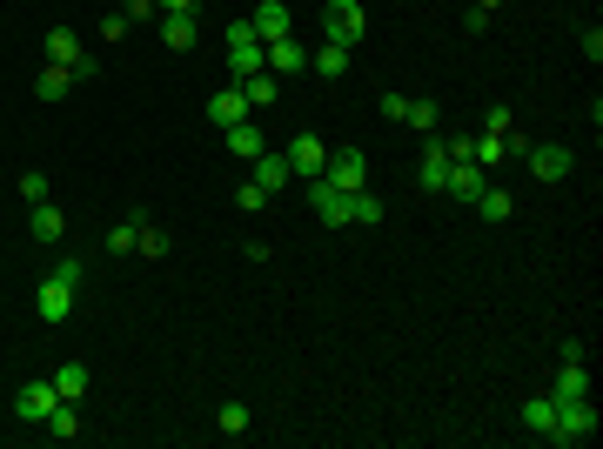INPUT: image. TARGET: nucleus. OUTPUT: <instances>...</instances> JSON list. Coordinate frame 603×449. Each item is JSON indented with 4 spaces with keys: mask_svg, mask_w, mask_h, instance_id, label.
Masks as SVG:
<instances>
[{
    "mask_svg": "<svg viewBox=\"0 0 603 449\" xmlns=\"http://www.w3.org/2000/svg\"><path fill=\"white\" fill-rule=\"evenodd\" d=\"M222 47H228V74H235V81H248V74L268 68V54H262V41H255V27L248 21H228Z\"/></svg>",
    "mask_w": 603,
    "mask_h": 449,
    "instance_id": "1",
    "label": "nucleus"
},
{
    "mask_svg": "<svg viewBox=\"0 0 603 449\" xmlns=\"http://www.w3.org/2000/svg\"><path fill=\"white\" fill-rule=\"evenodd\" d=\"M322 34L335 47H356L369 34V14H362V0H322Z\"/></svg>",
    "mask_w": 603,
    "mask_h": 449,
    "instance_id": "2",
    "label": "nucleus"
},
{
    "mask_svg": "<svg viewBox=\"0 0 603 449\" xmlns=\"http://www.w3.org/2000/svg\"><path fill=\"white\" fill-rule=\"evenodd\" d=\"M590 436H597V409H590V396H570V403H557L550 443H590Z\"/></svg>",
    "mask_w": 603,
    "mask_h": 449,
    "instance_id": "3",
    "label": "nucleus"
},
{
    "mask_svg": "<svg viewBox=\"0 0 603 449\" xmlns=\"http://www.w3.org/2000/svg\"><path fill=\"white\" fill-rule=\"evenodd\" d=\"M47 61H54V68H74V81H88L94 74V54L81 47L74 27H47Z\"/></svg>",
    "mask_w": 603,
    "mask_h": 449,
    "instance_id": "4",
    "label": "nucleus"
},
{
    "mask_svg": "<svg viewBox=\"0 0 603 449\" xmlns=\"http://www.w3.org/2000/svg\"><path fill=\"white\" fill-rule=\"evenodd\" d=\"M309 208L322 215V228H349V188H335L329 175L309 181Z\"/></svg>",
    "mask_w": 603,
    "mask_h": 449,
    "instance_id": "5",
    "label": "nucleus"
},
{
    "mask_svg": "<svg viewBox=\"0 0 603 449\" xmlns=\"http://www.w3.org/2000/svg\"><path fill=\"white\" fill-rule=\"evenodd\" d=\"M322 175L356 195V188H369V155H362V148H329V168H322Z\"/></svg>",
    "mask_w": 603,
    "mask_h": 449,
    "instance_id": "6",
    "label": "nucleus"
},
{
    "mask_svg": "<svg viewBox=\"0 0 603 449\" xmlns=\"http://www.w3.org/2000/svg\"><path fill=\"white\" fill-rule=\"evenodd\" d=\"M523 168H530L536 181H563L570 168H577V155H570V148H557V141H543V148L530 141V155H523Z\"/></svg>",
    "mask_w": 603,
    "mask_h": 449,
    "instance_id": "7",
    "label": "nucleus"
},
{
    "mask_svg": "<svg viewBox=\"0 0 603 449\" xmlns=\"http://www.w3.org/2000/svg\"><path fill=\"white\" fill-rule=\"evenodd\" d=\"M282 155H289V175H302V181H315L322 168H329V148H322V135H295Z\"/></svg>",
    "mask_w": 603,
    "mask_h": 449,
    "instance_id": "8",
    "label": "nucleus"
},
{
    "mask_svg": "<svg viewBox=\"0 0 603 449\" xmlns=\"http://www.w3.org/2000/svg\"><path fill=\"white\" fill-rule=\"evenodd\" d=\"M54 403H61L54 382H21V389H14V416H21V423H47V409Z\"/></svg>",
    "mask_w": 603,
    "mask_h": 449,
    "instance_id": "9",
    "label": "nucleus"
},
{
    "mask_svg": "<svg viewBox=\"0 0 603 449\" xmlns=\"http://www.w3.org/2000/svg\"><path fill=\"white\" fill-rule=\"evenodd\" d=\"M490 188V175L476 168V161H449V181H443V195H456V202H476Z\"/></svg>",
    "mask_w": 603,
    "mask_h": 449,
    "instance_id": "10",
    "label": "nucleus"
},
{
    "mask_svg": "<svg viewBox=\"0 0 603 449\" xmlns=\"http://www.w3.org/2000/svg\"><path fill=\"white\" fill-rule=\"evenodd\" d=\"M248 27H255V41H282V34H295V21H289L282 0H262V7L248 14Z\"/></svg>",
    "mask_w": 603,
    "mask_h": 449,
    "instance_id": "11",
    "label": "nucleus"
},
{
    "mask_svg": "<svg viewBox=\"0 0 603 449\" xmlns=\"http://www.w3.org/2000/svg\"><path fill=\"white\" fill-rule=\"evenodd\" d=\"M268 54V74H295V68H309V47L295 41V34H282V41H262Z\"/></svg>",
    "mask_w": 603,
    "mask_h": 449,
    "instance_id": "12",
    "label": "nucleus"
},
{
    "mask_svg": "<svg viewBox=\"0 0 603 449\" xmlns=\"http://www.w3.org/2000/svg\"><path fill=\"white\" fill-rule=\"evenodd\" d=\"M248 114H255V108H248V94H242V88H222L215 101H208V121H215L222 135L235 128V121H248Z\"/></svg>",
    "mask_w": 603,
    "mask_h": 449,
    "instance_id": "13",
    "label": "nucleus"
},
{
    "mask_svg": "<svg viewBox=\"0 0 603 449\" xmlns=\"http://www.w3.org/2000/svg\"><path fill=\"white\" fill-rule=\"evenodd\" d=\"M34 309H41V322H67V315H74V289L47 275V282H41V295H34Z\"/></svg>",
    "mask_w": 603,
    "mask_h": 449,
    "instance_id": "14",
    "label": "nucleus"
},
{
    "mask_svg": "<svg viewBox=\"0 0 603 449\" xmlns=\"http://www.w3.org/2000/svg\"><path fill=\"white\" fill-rule=\"evenodd\" d=\"M27 235H34V242H61V235H67V215L54 202H34V208H27Z\"/></svg>",
    "mask_w": 603,
    "mask_h": 449,
    "instance_id": "15",
    "label": "nucleus"
},
{
    "mask_svg": "<svg viewBox=\"0 0 603 449\" xmlns=\"http://www.w3.org/2000/svg\"><path fill=\"white\" fill-rule=\"evenodd\" d=\"M416 181H423L429 195H443V181H449V148L436 135H429V148H423V168H416Z\"/></svg>",
    "mask_w": 603,
    "mask_h": 449,
    "instance_id": "16",
    "label": "nucleus"
},
{
    "mask_svg": "<svg viewBox=\"0 0 603 449\" xmlns=\"http://www.w3.org/2000/svg\"><path fill=\"white\" fill-rule=\"evenodd\" d=\"M222 141H228V155H242V161H255V155L268 148V135L255 128V114H248V121H235V128H228Z\"/></svg>",
    "mask_w": 603,
    "mask_h": 449,
    "instance_id": "17",
    "label": "nucleus"
},
{
    "mask_svg": "<svg viewBox=\"0 0 603 449\" xmlns=\"http://www.w3.org/2000/svg\"><path fill=\"white\" fill-rule=\"evenodd\" d=\"M161 47L168 54H188L195 47V14H161Z\"/></svg>",
    "mask_w": 603,
    "mask_h": 449,
    "instance_id": "18",
    "label": "nucleus"
},
{
    "mask_svg": "<svg viewBox=\"0 0 603 449\" xmlns=\"http://www.w3.org/2000/svg\"><path fill=\"white\" fill-rule=\"evenodd\" d=\"M255 181H262V188H268V195H282V188H289V155H268V148H262V155H255Z\"/></svg>",
    "mask_w": 603,
    "mask_h": 449,
    "instance_id": "19",
    "label": "nucleus"
},
{
    "mask_svg": "<svg viewBox=\"0 0 603 449\" xmlns=\"http://www.w3.org/2000/svg\"><path fill=\"white\" fill-rule=\"evenodd\" d=\"M47 382H54V396H61V403H81V396H88V369H81V362H61Z\"/></svg>",
    "mask_w": 603,
    "mask_h": 449,
    "instance_id": "20",
    "label": "nucleus"
},
{
    "mask_svg": "<svg viewBox=\"0 0 603 449\" xmlns=\"http://www.w3.org/2000/svg\"><path fill=\"white\" fill-rule=\"evenodd\" d=\"M349 54H356V47H335V41H322V47H309V68L322 74V81H335V74L349 68Z\"/></svg>",
    "mask_w": 603,
    "mask_h": 449,
    "instance_id": "21",
    "label": "nucleus"
},
{
    "mask_svg": "<svg viewBox=\"0 0 603 449\" xmlns=\"http://www.w3.org/2000/svg\"><path fill=\"white\" fill-rule=\"evenodd\" d=\"M550 396H557V403H570V396H590V369H583V362H563L557 382H550Z\"/></svg>",
    "mask_w": 603,
    "mask_h": 449,
    "instance_id": "22",
    "label": "nucleus"
},
{
    "mask_svg": "<svg viewBox=\"0 0 603 449\" xmlns=\"http://www.w3.org/2000/svg\"><path fill=\"white\" fill-rule=\"evenodd\" d=\"M469 208H476V215H483V222H510V215H516L510 188H483V195H476V202H469Z\"/></svg>",
    "mask_w": 603,
    "mask_h": 449,
    "instance_id": "23",
    "label": "nucleus"
},
{
    "mask_svg": "<svg viewBox=\"0 0 603 449\" xmlns=\"http://www.w3.org/2000/svg\"><path fill=\"white\" fill-rule=\"evenodd\" d=\"M550 423H557V396L543 389V396H530V403H523V429H536V436H550Z\"/></svg>",
    "mask_w": 603,
    "mask_h": 449,
    "instance_id": "24",
    "label": "nucleus"
},
{
    "mask_svg": "<svg viewBox=\"0 0 603 449\" xmlns=\"http://www.w3.org/2000/svg\"><path fill=\"white\" fill-rule=\"evenodd\" d=\"M67 88H74V68H54V61H47L41 81H34V94H41V101H61Z\"/></svg>",
    "mask_w": 603,
    "mask_h": 449,
    "instance_id": "25",
    "label": "nucleus"
},
{
    "mask_svg": "<svg viewBox=\"0 0 603 449\" xmlns=\"http://www.w3.org/2000/svg\"><path fill=\"white\" fill-rule=\"evenodd\" d=\"M235 88H242L248 94V108H275V74H248V81H235Z\"/></svg>",
    "mask_w": 603,
    "mask_h": 449,
    "instance_id": "26",
    "label": "nucleus"
},
{
    "mask_svg": "<svg viewBox=\"0 0 603 449\" xmlns=\"http://www.w3.org/2000/svg\"><path fill=\"white\" fill-rule=\"evenodd\" d=\"M402 121H409V128H423V135H436L443 108H436V101H409V108H402Z\"/></svg>",
    "mask_w": 603,
    "mask_h": 449,
    "instance_id": "27",
    "label": "nucleus"
},
{
    "mask_svg": "<svg viewBox=\"0 0 603 449\" xmlns=\"http://www.w3.org/2000/svg\"><path fill=\"white\" fill-rule=\"evenodd\" d=\"M134 248H141V255H155V262H161V255H168V235H161V228L148 222V215H141V228H134Z\"/></svg>",
    "mask_w": 603,
    "mask_h": 449,
    "instance_id": "28",
    "label": "nucleus"
},
{
    "mask_svg": "<svg viewBox=\"0 0 603 449\" xmlns=\"http://www.w3.org/2000/svg\"><path fill=\"white\" fill-rule=\"evenodd\" d=\"M47 429H54V436H81V409L54 403V409H47Z\"/></svg>",
    "mask_w": 603,
    "mask_h": 449,
    "instance_id": "29",
    "label": "nucleus"
},
{
    "mask_svg": "<svg viewBox=\"0 0 603 449\" xmlns=\"http://www.w3.org/2000/svg\"><path fill=\"white\" fill-rule=\"evenodd\" d=\"M349 222H369V228L382 222V202L369 195V188H356V195H349Z\"/></svg>",
    "mask_w": 603,
    "mask_h": 449,
    "instance_id": "30",
    "label": "nucleus"
},
{
    "mask_svg": "<svg viewBox=\"0 0 603 449\" xmlns=\"http://www.w3.org/2000/svg\"><path fill=\"white\" fill-rule=\"evenodd\" d=\"M134 228H141V208H134V215H121V222L108 228V248H114V255H128V248H134Z\"/></svg>",
    "mask_w": 603,
    "mask_h": 449,
    "instance_id": "31",
    "label": "nucleus"
},
{
    "mask_svg": "<svg viewBox=\"0 0 603 449\" xmlns=\"http://www.w3.org/2000/svg\"><path fill=\"white\" fill-rule=\"evenodd\" d=\"M215 423H222V436H248V409L242 403H222V416H215Z\"/></svg>",
    "mask_w": 603,
    "mask_h": 449,
    "instance_id": "32",
    "label": "nucleus"
},
{
    "mask_svg": "<svg viewBox=\"0 0 603 449\" xmlns=\"http://www.w3.org/2000/svg\"><path fill=\"white\" fill-rule=\"evenodd\" d=\"M235 208H248V215L268 208V188H262V181H242V188H235Z\"/></svg>",
    "mask_w": 603,
    "mask_h": 449,
    "instance_id": "33",
    "label": "nucleus"
},
{
    "mask_svg": "<svg viewBox=\"0 0 603 449\" xmlns=\"http://www.w3.org/2000/svg\"><path fill=\"white\" fill-rule=\"evenodd\" d=\"M510 128H516L510 108H483V135H510Z\"/></svg>",
    "mask_w": 603,
    "mask_h": 449,
    "instance_id": "34",
    "label": "nucleus"
},
{
    "mask_svg": "<svg viewBox=\"0 0 603 449\" xmlns=\"http://www.w3.org/2000/svg\"><path fill=\"white\" fill-rule=\"evenodd\" d=\"M21 195H27V208L47 202V175H41V168H27V175H21Z\"/></svg>",
    "mask_w": 603,
    "mask_h": 449,
    "instance_id": "35",
    "label": "nucleus"
},
{
    "mask_svg": "<svg viewBox=\"0 0 603 449\" xmlns=\"http://www.w3.org/2000/svg\"><path fill=\"white\" fill-rule=\"evenodd\" d=\"M54 282H67V289H81V282H88V262H74V255H67L61 269H54Z\"/></svg>",
    "mask_w": 603,
    "mask_h": 449,
    "instance_id": "36",
    "label": "nucleus"
},
{
    "mask_svg": "<svg viewBox=\"0 0 603 449\" xmlns=\"http://www.w3.org/2000/svg\"><path fill=\"white\" fill-rule=\"evenodd\" d=\"M128 27H134L128 14H101V41H121V34H128Z\"/></svg>",
    "mask_w": 603,
    "mask_h": 449,
    "instance_id": "37",
    "label": "nucleus"
},
{
    "mask_svg": "<svg viewBox=\"0 0 603 449\" xmlns=\"http://www.w3.org/2000/svg\"><path fill=\"white\" fill-rule=\"evenodd\" d=\"M476 7H483V14H490V7H503V0H476Z\"/></svg>",
    "mask_w": 603,
    "mask_h": 449,
    "instance_id": "38",
    "label": "nucleus"
}]
</instances>
